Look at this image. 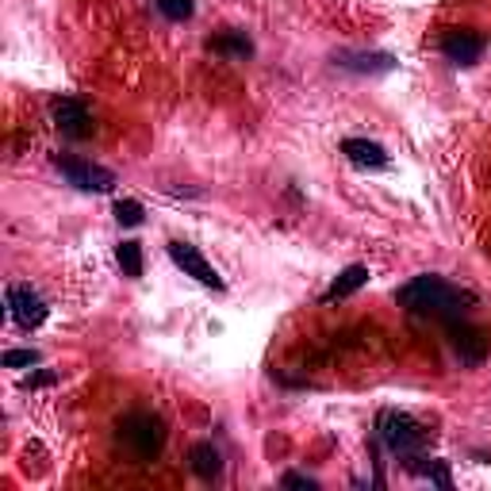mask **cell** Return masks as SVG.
<instances>
[{
	"label": "cell",
	"mask_w": 491,
	"mask_h": 491,
	"mask_svg": "<svg viewBox=\"0 0 491 491\" xmlns=\"http://www.w3.org/2000/svg\"><path fill=\"white\" fill-rule=\"evenodd\" d=\"M403 308L415 311V315H434V319H445V323H453L460 319V303H465V296L457 292V288H450L442 277H415L399 288V296H396Z\"/></svg>",
	"instance_id": "1"
},
{
	"label": "cell",
	"mask_w": 491,
	"mask_h": 491,
	"mask_svg": "<svg viewBox=\"0 0 491 491\" xmlns=\"http://www.w3.org/2000/svg\"><path fill=\"white\" fill-rule=\"evenodd\" d=\"M120 434H123L127 445H131V453L138 460H154L157 453H162V445H165V423L157 415L135 411V415H127L120 423Z\"/></svg>",
	"instance_id": "2"
},
{
	"label": "cell",
	"mask_w": 491,
	"mask_h": 491,
	"mask_svg": "<svg viewBox=\"0 0 491 491\" xmlns=\"http://www.w3.org/2000/svg\"><path fill=\"white\" fill-rule=\"evenodd\" d=\"M377 430H380V442L392 453H418V450H426V442H430L426 426L415 423V418L403 411H380Z\"/></svg>",
	"instance_id": "3"
},
{
	"label": "cell",
	"mask_w": 491,
	"mask_h": 491,
	"mask_svg": "<svg viewBox=\"0 0 491 491\" xmlns=\"http://www.w3.org/2000/svg\"><path fill=\"white\" fill-rule=\"evenodd\" d=\"M169 257H173V265H177V269H184V277H192V281H200L204 288L223 292V277L208 265V257L200 254L192 242H169Z\"/></svg>",
	"instance_id": "4"
},
{
	"label": "cell",
	"mask_w": 491,
	"mask_h": 491,
	"mask_svg": "<svg viewBox=\"0 0 491 491\" xmlns=\"http://www.w3.org/2000/svg\"><path fill=\"white\" fill-rule=\"evenodd\" d=\"M58 169L66 173L69 184H77L81 192H108L115 184V173L104 165H93V162H81V157H58L54 162Z\"/></svg>",
	"instance_id": "5"
},
{
	"label": "cell",
	"mask_w": 491,
	"mask_h": 491,
	"mask_svg": "<svg viewBox=\"0 0 491 491\" xmlns=\"http://www.w3.org/2000/svg\"><path fill=\"white\" fill-rule=\"evenodd\" d=\"M450 345H453V353L460 357V365H480V361L487 357V335L480 326L465 323V319L450 323Z\"/></svg>",
	"instance_id": "6"
},
{
	"label": "cell",
	"mask_w": 491,
	"mask_h": 491,
	"mask_svg": "<svg viewBox=\"0 0 491 491\" xmlns=\"http://www.w3.org/2000/svg\"><path fill=\"white\" fill-rule=\"evenodd\" d=\"M8 311L23 330H35L42 319H47V303H42V296L31 284H12L8 288Z\"/></svg>",
	"instance_id": "7"
},
{
	"label": "cell",
	"mask_w": 491,
	"mask_h": 491,
	"mask_svg": "<svg viewBox=\"0 0 491 491\" xmlns=\"http://www.w3.org/2000/svg\"><path fill=\"white\" fill-rule=\"evenodd\" d=\"M50 115H54L58 131H62V135H69V138H81L85 131H89V108H85L81 100H74V96H62V100H54Z\"/></svg>",
	"instance_id": "8"
},
{
	"label": "cell",
	"mask_w": 491,
	"mask_h": 491,
	"mask_svg": "<svg viewBox=\"0 0 491 491\" xmlns=\"http://www.w3.org/2000/svg\"><path fill=\"white\" fill-rule=\"evenodd\" d=\"M442 54L450 58V62H457V66H472L476 58L484 54V39L476 31H445Z\"/></svg>",
	"instance_id": "9"
},
{
	"label": "cell",
	"mask_w": 491,
	"mask_h": 491,
	"mask_svg": "<svg viewBox=\"0 0 491 491\" xmlns=\"http://www.w3.org/2000/svg\"><path fill=\"white\" fill-rule=\"evenodd\" d=\"M342 154L361 169H384L388 165V150L380 147V142H369V138H345Z\"/></svg>",
	"instance_id": "10"
},
{
	"label": "cell",
	"mask_w": 491,
	"mask_h": 491,
	"mask_svg": "<svg viewBox=\"0 0 491 491\" xmlns=\"http://www.w3.org/2000/svg\"><path fill=\"white\" fill-rule=\"evenodd\" d=\"M335 66L342 69H357V74H388L396 62L392 54H365V50H342L335 54Z\"/></svg>",
	"instance_id": "11"
},
{
	"label": "cell",
	"mask_w": 491,
	"mask_h": 491,
	"mask_svg": "<svg viewBox=\"0 0 491 491\" xmlns=\"http://www.w3.org/2000/svg\"><path fill=\"white\" fill-rule=\"evenodd\" d=\"M361 284H369V269L365 265H350V269H342L338 277H335V284L326 288V303H335V299H345V296H353Z\"/></svg>",
	"instance_id": "12"
},
{
	"label": "cell",
	"mask_w": 491,
	"mask_h": 491,
	"mask_svg": "<svg viewBox=\"0 0 491 491\" xmlns=\"http://www.w3.org/2000/svg\"><path fill=\"white\" fill-rule=\"evenodd\" d=\"M189 460H192V472L200 476V480H215V476L223 472L219 450H215L211 442H196V445H192V453H189Z\"/></svg>",
	"instance_id": "13"
},
{
	"label": "cell",
	"mask_w": 491,
	"mask_h": 491,
	"mask_svg": "<svg viewBox=\"0 0 491 491\" xmlns=\"http://www.w3.org/2000/svg\"><path fill=\"white\" fill-rule=\"evenodd\" d=\"M208 47L215 54H227V58H250L254 54V42L246 39L242 31H230V35H219V39H211Z\"/></svg>",
	"instance_id": "14"
},
{
	"label": "cell",
	"mask_w": 491,
	"mask_h": 491,
	"mask_svg": "<svg viewBox=\"0 0 491 491\" xmlns=\"http://www.w3.org/2000/svg\"><path fill=\"white\" fill-rule=\"evenodd\" d=\"M115 262H120L123 277H142V246L138 242H120L115 246Z\"/></svg>",
	"instance_id": "15"
},
{
	"label": "cell",
	"mask_w": 491,
	"mask_h": 491,
	"mask_svg": "<svg viewBox=\"0 0 491 491\" xmlns=\"http://www.w3.org/2000/svg\"><path fill=\"white\" fill-rule=\"evenodd\" d=\"M154 4H157V12H162L165 20H177V23L189 20L196 12V0H154Z\"/></svg>",
	"instance_id": "16"
},
{
	"label": "cell",
	"mask_w": 491,
	"mask_h": 491,
	"mask_svg": "<svg viewBox=\"0 0 491 491\" xmlns=\"http://www.w3.org/2000/svg\"><path fill=\"white\" fill-rule=\"evenodd\" d=\"M115 219H120V227H138L142 223V204L138 200H115Z\"/></svg>",
	"instance_id": "17"
},
{
	"label": "cell",
	"mask_w": 491,
	"mask_h": 491,
	"mask_svg": "<svg viewBox=\"0 0 491 491\" xmlns=\"http://www.w3.org/2000/svg\"><path fill=\"white\" fill-rule=\"evenodd\" d=\"M27 365H39L35 350H8L4 353V369H27Z\"/></svg>",
	"instance_id": "18"
},
{
	"label": "cell",
	"mask_w": 491,
	"mask_h": 491,
	"mask_svg": "<svg viewBox=\"0 0 491 491\" xmlns=\"http://www.w3.org/2000/svg\"><path fill=\"white\" fill-rule=\"evenodd\" d=\"M415 472H423V476H430V480H434L438 487H450V472H445V465H442V460H430V465H423V469H418V465H415Z\"/></svg>",
	"instance_id": "19"
},
{
	"label": "cell",
	"mask_w": 491,
	"mask_h": 491,
	"mask_svg": "<svg viewBox=\"0 0 491 491\" xmlns=\"http://www.w3.org/2000/svg\"><path fill=\"white\" fill-rule=\"evenodd\" d=\"M284 487H308V491H315V480H308V476H296V472H288V476H284Z\"/></svg>",
	"instance_id": "20"
},
{
	"label": "cell",
	"mask_w": 491,
	"mask_h": 491,
	"mask_svg": "<svg viewBox=\"0 0 491 491\" xmlns=\"http://www.w3.org/2000/svg\"><path fill=\"white\" fill-rule=\"evenodd\" d=\"M54 377H50V372H35V377H27L23 380V388H39V384H50Z\"/></svg>",
	"instance_id": "21"
}]
</instances>
